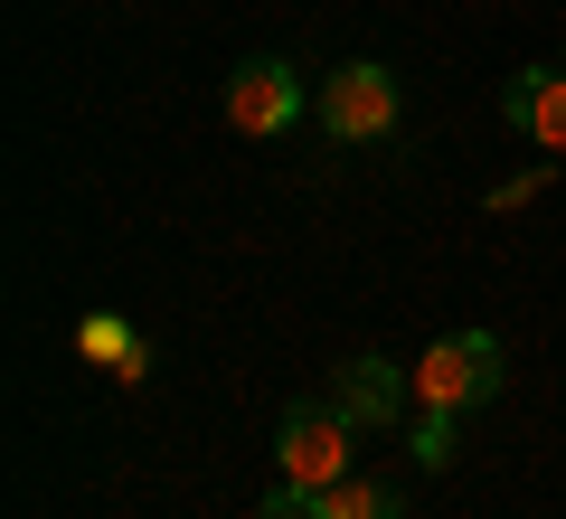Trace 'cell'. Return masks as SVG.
I'll use <instances>...</instances> for the list:
<instances>
[{"instance_id": "cell-1", "label": "cell", "mask_w": 566, "mask_h": 519, "mask_svg": "<svg viewBox=\"0 0 566 519\" xmlns=\"http://www.w3.org/2000/svg\"><path fill=\"white\" fill-rule=\"evenodd\" d=\"M274 473L293 481V491H331V481H349V473H359V435H349V416H340V406H322V397L283 406Z\"/></svg>"}, {"instance_id": "cell-2", "label": "cell", "mask_w": 566, "mask_h": 519, "mask_svg": "<svg viewBox=\"0 0 566 519\" xmlns=\"http://www.w3.org/2000/svg\"><path fill=\"white\" fill-rule=\"evenodd\" d=\"M416 397L444 406V416L491 406V397H501V340H491V331H444V340L416 360Z\"/></svg>"}, {"instance_id": "cell-3", "label": "cell", "mask_w": 566, "mask_h": 519, "mask_svg": "<svg viewBox=\"0 0 566 519\" xmlns=\"http://www.w3.org/2000/svg\"><path fill=\"white\" fill-rule=\"evenodd\" d=\"M312 114H322L331 142H378V133H397V76H387L378 58H359V66H340V76H322Z\"/></svg>"}, {"instance_id": "cell-4", "label": "cell", "mask_w": 566, "mask_h": 519, "mask_svg": "<svg viewBox=\"0 0 566 519\" xmlns=\"http://www.w3.org/2000/svg\"><path fill=\"white\" fill-rule=\"evenodd\" d=\"M227 123L255 133V142H283L293 123H303V76H293L283 58H245L237 76H227Z\"/></svg>"}, {"instance_id": "cell-5", "label": "cell", "mask_w": 566, "mask_h": 519, "mask_svg": "<svg viewBox=\"0 0 566 519\" xmlns=\"http://www.w3.org/2000/svg\"><path fill=\"white\" fill-rule=\"evenodd\" d=\"M501 114L510 133H528L538 152H566V66H520L501 85Z\"/></svg>"}, {"instance_id": "cell-6", "label": "cell", "mask_w": 566, "mask_h": 519, "mask_svg": "<svg viewBox=\"0 0 566 519\" xmlns=\"http://www.w3.org/2000/svg\"><path fill=\"white\" fill-rule=\"evenodd\" d=\"M406 397H416V378H406L397 360H340V387H331V406H340L349 425H397L406 416Z\"/></svg>"}, {"instance_id": "cell-7", "label": "cell", "mask_w": 566, "mask_h": 519, "mask_svg": "<svg viewBox=\"0 0 566 519\" xmlns=\"http://www.w3.org/2000/svg\"><path fill=\"white\" fill-rule=\"evenodd\" d=\"M76 350H85L95 369H114V378H133V387L151 378V350H142V340L123 331L114 312H85V321H76Z\"/></svg>"}, {"instance_id": "cell-8", "label": "cell", "mask_w": 566, "mask_h": 519, "mask_svg": "<svg viewBox=\"0 0 566 519\" xmlns=\"http://www.w3.org/2000/svg\"><path fill=\"white\" fill-rule=\"evenodd\" d=\"M322 510H331V519H397V491L349 473V481H331V491H322Z\"/></svg>"}, {"instance_id": "cell-9", "label": "cell", "mask_w": 566, "mask_h": 519, "mask_svg": "<svg viewBox=\"0 0 566 519\" xmlns=\"http://www.w3.org/2000/svg\"><path fill=\"white\" fill-rule=\"evenodd\" d=\"M416 463H424V473H444V463H453V416H444V406H424V416H416Z\"/></svg>"}, {"instance_id": "cell-10", "label": "cell", "mask_w": 566, "mask_h": 519, "mask_svg": "<svg viewBox=\"0 0 566 519\" xmlns=\"http://www.w3.org/2000/svg\"><path fill=\"white\" fill-rule=\"evenodd\" d=\"M255 519H331V510H322V491H293V481H274Z\"/></svg>"}]
</instances>
